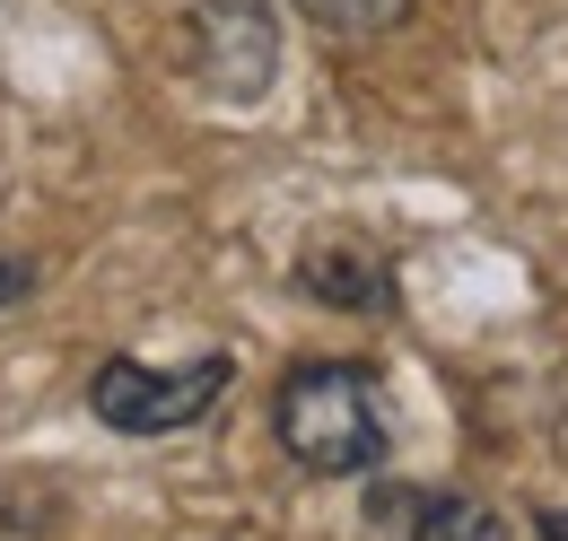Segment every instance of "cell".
<instances>
[{
	"mask_svg": "<svg viewBox=\"0 0 568 541\" xmlns=\"http://www.w3.org/2000/svg\"><path fill=\"white\" fill-rule=\"evenodd\" d=\"M288 463H306L315 480H351L385 463V410H376V376L351 358H306L281 376V402H272Z\"/></svg>",
	"mask_w": 568,
	"mask_h": 541,
	"instance_id": "cell-1",
	"label": "cell"
},
{
	"mask_svg": "<svg viewBox=\"0 0 568 541\" xmlns=\"http://www.w3.org/2000/svg\"><path fill=\"white\" fill-rule=\"evenodd\" d=\"M227 358H193V367H141V358H105L97 376H88V402L105 428H123V437H166V428H193L202 410L227 394Z\"/></svg>",
	"mask_w": 568,
	"mask_h": 541,
	"instance_id": "cell-2",
	"label": "cell"
},
{
	"mask_svg": "<svg viewBox=\"0 0 568 541\" xmlns=\"http://www.w3.org/2000/svg\"><path fill=\"white\" fill-rule=\"evenodd\" d=\"M281 70V27L272 0H202L193 9V79L219 105H254Z\"/></svg>",
	"mask_w": 568,
	"mask_h": 541,
	"instance_id": "cell-3",
	"label": "cell"
},
{
	"mask_svg": "<svg viewBox=\"0 0 568 541\" xmlns=\"http://www.w3.org/2000/svg\"><path fill=\"white\" fill-rule=\"evenodd\" d=\"M297 288L324 297V306H342V315H385V306H394V270L376 263L358 236H324V245L297 263Z\"/></svg>",
	"mask_w": 568,
	"mask_h": 541,
	"instance_id": "cell-4",
	"label": "cell"
},
{
	"mask_svg": "<svg viewBox=\"0 0 568 541\" xmlns=\"http://www.w3.org/2000/svg\"><path fill=\"white\" fill-rule=\"evenodd\" d=\"M412 541H507V524H498L481 498H428L420 516H412Z\"/></svg>",
	"mask_w": 568,
	"mask_h": 541,
	"instance_id": "cell-5",
	"label": "cell"
},
{
	"mask_svg": "<svg viewBox=\"0 0 568 541\" xmlns=\"http://www.w3.org/2000/svg\"><path fill=\"white\" fill-rule=\"evenodd\" d=\"M315 27H333V35H385V27H403L420 0H297Z\"/></svg>",
	"mask_w": 568,
	"mask_h": 541,
	"instance_id": "cell-6",
	"label": "cell"
},
{
	"mask_svg": "<svg viewBox=\"0 0 568 541\" xmlns=\"http://www.w3.org/2000/svg\"><path fill=\"white\" fill-rule=\"evenodd\" d=\"M542 541H568V507H551V516H542Z\"/></svg>",
	"mask_w": 568,
	"mask_h": 541,
	"instance_id": "cell-7",
	"label": "cell"
}]
</instances>
